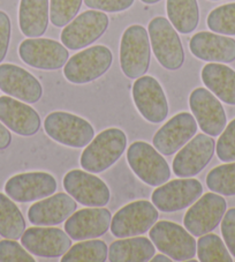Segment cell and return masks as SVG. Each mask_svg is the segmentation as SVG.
I'll use <instances>...</instances> for the list:
<instances>
[{
  "label": "cell",
  "instance_id": "cell-27",
  "mask_svg": "<svg viewBox=\"0 0 235 262\" xmlns=\"http://www.w3.org/2000/svg\"><path fill=\"white\" fill-rule=\"evenodd\" d=\"M156 253L155 245L148 238L119 239L108 248V261L111 262H147Z\"/></svg>",
  "mask_w": 235,
  "mask_h": 262
},
{
  "label": "cell",
  "instance_id": "cell-21",
  "mask_svg": "<svg viewBox=\"0 0 235 262\" xmlns=\"http://www.w3.org/2000/svg\"><path fill=\"white\" fill-rule=\"evenodd\" d=\"M0 90L26 103H37L43 95L39 81L20 66L0 65Z\"/></svg>",
  "mask_w": 235,
  "mask_h": 262
},
{
  "label": "cell",
  "instance_id": "cell-35",
  "mask_svg": "<svg viewBox=\"0 0 235 262\" xmlns=\"http://www.w3.org/2000/svg\"><path fill=\"white\" fill-rule=\"evenodd\" d=\"M216 151L221 162H235V119L221 132L216 144Z\"/></svg>",
  "mask_w": 235,
  "mask_h": 262
},
{
  "label": "cell",
  "instance_id": "cell-4",
  "mask_svg": "<svg viewBox=\"0 0 235 262\" xmlns=\"http://www.w3.org/2000/svg\"><path fill=\"white\" fill-rule=\"evenodd\" d=\"M44 129L54 141L72 148H83L95 138L91 124L68 112H52L44 121Z\"/></svg>",
  "mask_w": 235,
  "mask_h": 262
},
{
  "label": "cell",
  "instance_id": "cell-43",
  "mask_svg": "<svg viewBox=\"0 0 235 262\" xmlns=\"http://www.w3.org/2000/svg\"><path fill=\"white\" fill-rule=\"evenodd\" d=\"M211 2H218V0H211Z\"/></svg>",
  "mask_w": 235,
  "mask_h": 262
},
{
  "label": "cell",
  "instance_id": "cell-28",
  "mask_svg": "<svg viewBox=\"0 0 235 262\" xmlns=\"http://www.w3.org/2000/svg\"><path fill=\"white\" fill-rule=\"evenodd\" d=\"M167 16L175 30L181 34H191L200 21L197 0H167Z\"/></svg>",
  "mask_w": 235,
  "mask_h": 262
},
{
  "label": "cell",
  "instance_id": "cell-23",
  "mask_svg": "<svg viewBox=\"0 0 235 262\" xmlns=\"http://www.w3.org/2000/svg\"><path fill=\"white\" fill-rule=\"evenodd\" d=\"M76 208L78 205L70 195L66 193H57L34 203L28 210V219L34 225L51 227L66 221Z\"/></svg>",
  "mask_w": 235,
  "mask_h": 262
},
{
  "label": "cell",
  "instance_id": "cell-33",
  "mask_svg": "<svg viewBox=\"0 0 235 262\" xmlns=\"http://www.w3.org/2000/svg\"><path fill=\"white\" fill-rule=\"evenodd\" d=\"M206 24L214 33L235 36V3L226 4L211 11Z\"/></svg>",
  "mask_w": 235,
  "mask_h": 262
},
{
  "label": "cell",
  "instance_id": "cell-38",
  "mask_svg": "<svg viewBox=\"0 0 235 262\" xmlns=\"http://www.w3.org/2000/svg\"><path fill=\"white\" fill-rule=\"evenodd\" d=\"M84 4L91 10L115 13L128 10L134 0H84Z\"/></svg>",
  "mask_w": 235,
  "mask_h": 262
},
{
  "label": "cell",
  "instance_id": "cell-12",
  "mask_svg": "<svg viewBox=\"0 0 235 262\" xmlns=\"http://www.w3.org/2000/svg\"><path fill=\"white\" fill-rule=\"evenodd\" d=\"M19 55L27 65L39 70H59L66 65L69 53L64 44L49 38H29L20 44Z\"/></svg>",
  "mask_w": 235,
  "mask_h": 262
},
{
  "label": "cell",
  "instance_id": "cell-7",
  "mask_svg": "<svg viewBox=\"0 0 235 262\" xmlns=\"http://www.w3.org/2000/svg\"><path fill=\"white\" fill-rule=\"evenodd\" d=\"M127 160L134 173L150 186H160L171 177L166 160L147 142L136 141L129 146Z\"/></svg>",
  "mask_w": 235,
  "mask_h": 262
},
{
  "label": "cell",
  "instance_id": "cell-31",
  "mask_svg": "<svg viewBox=\"0 0 235 262\" xmlns=\"http://www.w3.org/2000/svg\"><path fill=\"white\" fill-rule=\"evenodd\" d=\"M197 255L201 262H232L227 246L215 233L201 236L197 242Z\"/></svg>",
  "mask_w": 235,
  "mask_h": 262
},
{
  "label": "cell",
  "instance_id": "cell-29",
  "mask_svg": "<svg viewBox=\"0 0 235 262\" xmlns=\"http://www.w3.org/2000/svg\"><path fill=\"white\" fill-rule=\"evenodd\" d=\"M26 231V221L19 208L5 194L0 193V236L20 239Z\"/></svg>",
  "mask_w": 235,
  "mask_h": 262
},
{
  "label": "cell",
  "instance_id": "cell-41",
  "mask_svg": "<svg viewBox=\"0 0 235 262\" xmlns=\"http://www.w3.org/2000/svg\"><path fill=\"white\" fill-rule=\"evenodd\" d=\"M152 262H171L172 259L171 257L167 256L166 254H158V255H153V257L151 259Z\"/></svg>",
  "mask_w": 235,
  "mask_h": 262
},
{
  "label": "cell",
  "instance_id": "cell-40",
  "mask_svg": "<svg viewBox=\"0 0 235 262\" xmlns=\"http://www.w3.org/2000/svg\"><path fill=\"white\" fill-rule=\"evenodd\" d=\"M12 142V135L10 133V130L2 124L0 121V150H4L10 147V144Z\"/></svg>",
  "mask_w": 235,
  "mask_h": 262
},
{
  "label": "cell",
  "instance_id": "cell-8",
  "mask_svg": "<svg viewBox=\"0 0 235 262\" xmlns=\"http://www.w3.org/2000/svg\"><path fill=\"white\" fill-rule=\"evenodd\" d=\"M159 214L153 203L138 200L121 208L111 221L110 230L116 238L136 237L146 233L157 222Z\"/></svg>",
  "mask_w": 235,
  "mask_h": 262
},
{
  "label": "cell",
  "instance_id": "cell-5",
  "mask_svg": "<svg viewBox=\"0 0 235 262\" xmlns=\"http://www.w3.org/2000/svg\"><path fill=\"white\" fill-rule=\"evenodd\" d=\"M112 61L111 50L104 45H96L72 57L66 62L64 75L72 83H89L105 74L110 70Z\"/></svg>",
  "mask_w": 235,
  "mask_h": 262
},
{
  "label": "cell",
  "instance_id": "cell-3",
  "mask_svg": "<svg viewBox=\"0 0 235 262\" xmlns=\"http://www.w3.org/2000/svg\"><path fill=\"white\" fill-rule=\"evenodd\" d=\"M148 30L153 53L159 64L166 70H179L184 62V51L181 39L171 22L157 16L150 21Z\"/></svg>",
  "mask_w": 235,
  "mask_h": 262
},
{
  "label": "cell",
  "instance_id": "cell-16",
  "mask_svg": "<svg viewBox=\"0 0 235 262\" xmlns=\"http://www.w3.org/2000/svg\"><path fill=\"white\" fill-rule=\"evenodd\" d=\"M194 118L205 134L210 137H218L225 129L227 118L223 105L210 90L197 88L189 97Z\"/></svg>",
  "mask_w": 235,
  "mask_h": 262
},
{
  "label": "cell",
  "instance_id": "cell-22",
  "mask_svg": "<svg viewBox=\"0 0 235 262\" xmlns=\"http://www.w3.org/2000/svg\"><path fill=\"white\" fill-rule=\"evenodd\" d=\"M0 121L22 137H31L40 128L39 115L26 103L12 97H0Z\"/></svg>",
  "mask_w": 235,
  "mask_h": 262
},
{
  "label": "cell",
  "instance_id": "cell-30",
  "mask_svg": "<svg viewBox=\"0 0 235 262\" xmlns=\"http://www.w3.org/2000/svg\"><path fill=\"white\" fill-rule=\"evenodd\" d=\"M108 257V247L105 242L93 241L81 242L67 251L61 256L62 262H105Z\"/></svg>",
  "mask_w": 235,
  "mask_h": 262
},
{
  "label": "cell",
  "instance_id": "cell-24",
  "mask_svg": "<svg viewBox=\"0 0 235 262\" xmlns=\"http://www.w3.org/2000/svg\"><path fill=\"white\" fill-rule=\"evenodd\" d=\"M189 49L198 59L209 62H233L235 60V39L226 36L202 31L194 35Z\"/></svg>",
  "mask_w": 235,
  "mask_h": 262
},
{
  "label": "cell",
  "instance_id": "cell-25",
  "mask_svg": "<svg viewBox=\"0 0 235 262\" xmlns=\"http://www.w3.org/2000/svg\"><path fill=\"white\" fill-rule=\"evenodd\" d=\"M202 81L205 87L220 101L235 105V71L227 65L210 62L202 70Z\"/></svg>",
  "mask_w": 235,
  "mask_h": 262
},
{
  "label": "cell",
  "instance_id": "cell-19",
  "mask_svg": "<svg viewBox=\"0 0 235 262\" xmlns=\"http://www.w3.org/2000/svg\"><path fill=\"white\" fill-rule=\"evenodd\" d=\"M21 244L36 256L59 257L70 248L72 238L61 229L30 228L21 236Z\"/></svg>",
  "mask_w": 235,
  "mask_h": 262
},
{
  "label": "cell",
  "instance_id": "cell-20",
  "mask_svg": "<svg viewBox=\"0 0 235 262\" xmlns=\"http://www.w3.org/2000/svg\"><path fill=\"white\" fill-rule=\"evenodd\" d=\"M112 215L106 208H85L72 214L66 220L65 230L73 241L98 238L111 227Z\"/></svg>",
  "mask_w": 235,
  "mask_h": 262
},
{
  "label": "cell",
  "instance_id": "cell-14",
  "mask_svg": "<svg viewBox=\"0 0 235 262\" xmlns=\"http://www.w3.org/2000/svg\"><path fill=\"white\" fill-rule=\"evenodd\" d=\"M64 188L75 201L87 207H104L110 202L107 185L97 176L81 170H72L65 176Z\"/></svg>",
  "mask_w": 235,
  "mask_h": 262
},
{
  "label": "cell",
  "instance_id": "cell-15",
  "mask_svg": "<svg viewBox=\"0 0 235 262\" xmlns=\"http://www.w3.org/2000/svg\"><path fill=\"white\" fill-rule=\"evenodd\" d=\"M216 142L210 135L198 134L189 140L173 160V172L180 178H192L210 163Z\"/></svg>",
  "mask_w": 235,
  "mask_h": 262
},
{
  "label": "cell",
  "instance_id": "cell-32",
  "mask_svg": "<svg viewBox=\"0 0 235 262\" xmlns=\"http://www.w3.org/2000/svg\"><path fill=\"white\" fill-rule=\"evenodd\" d=\"M206 186L211 192L221 195H235V162L212 169L206 176Z\"/></svg>",
  "mask_w": 235,
  "mask_h": 262
},
{
  "label": "cell",
  "instance_id": "cell-10",
  "mask_svg": "<svg viewBox=\"0 0 235 262\" xmlns=\"http://www.w3.org/2000/svg\"><path fill=\"white\" fill-rule=\"evenodd\" d=\"M203 193L202 184L197 179L181 178L160 185L152 193L151 200L162 213H174L192 206Z\"/></svg>",
  "mask_w": 235,
  "mask_h": 262
},
{
  "label": "cell",
  "instance_id": "cell-17",
  "mask_svg": "<svg viewBox=\"0 0 235 262\" xmlns=\"http://www.w3.org/2000/svg\"><path fill=\"white\" fill-rule=\"evenodd\" d=\"M57 180L48 172L16 174L7 180L5 192L16 202H33L48 198L57 191Z\"/></svg>",
  "mask_w": 235,
  "mask_h": 262
},
{
  "label": "cell",
  "instance_id": "cell-13",
  "mask_svg": "<svg viewBox=\"0 0 235 262\" xmlns=\"http://www.w3.org/2000/svg\"><path fill=\"white\" fill-rule=\"evenodd\" d=\"M133 99L139 114L152 124L164 121L169 115V103L160 83L152 76H141L133 84Z\"/></svg>",
  "mask_w": 235,
  "mask_h": 262
},
{
  "label": "cell",
  "instance_id": "cell-42",
  "mask_svg": "<svg viewBox=\"0 0 235 262\" xmlns=\"http://www.w3.org/2000/svg\"><path fill=\"white\" fill-rule=\"evenodd\" d=\"M141 2L144 3V4H148V5H152V4L159 3L160 0H141Z\"/></svg>",
  "mask_w": 235,
  "mask_h": 262
},
{
  "label": "cell",
  "instance_id": "cell-39",
  "mask_svg": "<svg viewBox=\"0 0 235 262\" xmlns=\"http://www.w3.org/2000/svg\"><path fill=\"white\" fill-rule=\"evenodd\" d=\"M11 39V20L5 12L0 11V62L7 55Z\"/></svg>",
  "mask_w": 235,
  "mask_h": 262
},
{
  "label": "cell",
  "instance_id": "cell-37",
  "mask_svg": "<svg viewBox=\"0 0 235 262\" xmlns=\"http://www.w3.org/2000/svg\"><path fill=\"white\" fill-rule=\"evenodd\" d=\"M221 234L230 254L235 257V208L226 211L221 220Z\"/></svg>",
  "mask_w": 235,
  "mask_h": 262
},
{
  "label": "cell",
  "instance_id": "cell-36",
  "mask_svg": "<svg viewBox=\"0 0 235 262\" xmlns=\"http://www.w3.org/2000/svg\"><path fill=\"white\" fill-rule=\"evenodd\" d=\"M0 262H35V259L14 239H4L0 242Z\"/></svg>",
  "mask_w": 235,
  "mask_h": 262
},
{
  "label": "cell",
  "instance_id": "cell-26",
  "mask_svg": "<svg viewBox=\"0 0 235 262\" xmlns=\"http://www.w3.org/2000/svg\"><path fill=\"white\" fill-rule=\"evenodd\" d=\"M49 0H21L19 8V25L27 37H39L49 26Z\"/></svg>",
  "mask_w": 235,
  "mask_h": 262
},
{
  "label": "cell",
  "instance_id": "cell-9",
  "mask_svg": "<svg viewBox=\"0 0 235 262\" xmlns=\"http://www.w3.org/2000/svg\"><path fill=\"white\" fill-rule=\"evenodd\" d=\"M227 203L218 193H206L198 198L184 215L183 224L195 237H201L218 227L226 213Z\"/></svg>",
  "mask_w": 235,
  "mask_h": 262
},
{
  "label": "cell",
  "instance_id": "cell-2",
  "mask_svg": "<svg viewBox=\"0 0 235 262\" xmlns=\"http://www.w3.org/2000/svg\"><path fill=\"white\" fill-rule=\"evenodd\" d=\"M120 65L129 79H138L150 65V38L146 28L133 25L125 30L120 43Z\"/></svg>",
  "mask_w": 235,
  "mask_h": 262
},
{
  "label": "cell",
  "instance_id": "cell-11",
  "mask_svg": "<svg viewBox=\"0 0 235 262\" xmlns=\"http://www.w3.org/2000/svg\"><path fill=\"white\" fill-rule=\"evenodd\" d=\"M108 16L101 11H87L76 16L61 33V42L70 50L88 47L102 37L108 28Z\"/></svg>",
  "mask_w": 235,
  "mask_h": 262
},
{
  "label": "cell",
  "instance_id": "cell-34",
  "mask_svg": "<svg viewBox=\"0 0 235 262\" xmlns=\"http://www.w3.org/2000/svg\"><path fill=\"white\" fill-rule=\"evenodd\" d=\"M82 0H51L50 19L53 26L66 27L78 14Z\"/></svg>",
  "mask_w": 235,
  "mask_h": 262
},
{
  "label": "cell",
  "instance_id": "cell-18",
  "mask_svg": "<svg viewBox=\"0 0 235 262\" xmlns=\"http://www.w3.org/2000/svg\"><path fill=\"white\" fill-rule=\"evenodd\" d=\"M196 132V119L188 112H181L158 129L153 137V146L162 155L171 156L192 140Z\"/></svg>",
  "mask_w": 235,
  "mask_h": 262
},
{
  "label": "cell",
  "instance_id": "cell-6",
  "mask_svg": "<svg viewBox=\"0 0 235 262\" xmlns=\"http://www.w3.org/2000/svg\"><path fill=\"white\" fill-rule=\"evenodd\" d=\"M155 247L175 261H187L196 254V242L181 225L160 221L155 223L149 232Z\"/></svg>",
  "mask_w": 235,
  "mask_h": 262
},
{
  "label": "cell",
  "instance_id": "cell-1",
  "mask_svg": "<svg viewBox=\"0 0 235 262\" xmlns=\"http://www.w3.org/2000/svg\"><path fill=\"white\" fill-rule=\"evenodd\" d=\"M127 147V137L119 128H108L95 137L81 155V166L88 172L101 173L120 159Z\"/></svg>",
  "mask_w": 235,
  "mask_h": 262
}]
</instances>
